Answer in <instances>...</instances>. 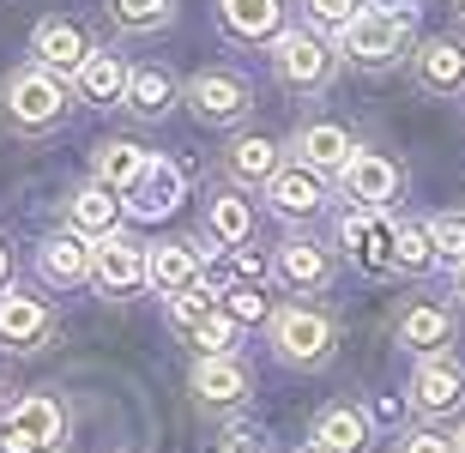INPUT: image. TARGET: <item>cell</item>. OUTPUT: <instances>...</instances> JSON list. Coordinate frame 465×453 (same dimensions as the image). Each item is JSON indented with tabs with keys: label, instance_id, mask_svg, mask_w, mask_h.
<instances>
[{
	"label": "cell",
	"instance_id": "1",
	"mask_svg": "<svg viewBox=\"0 0 465 453\" xmlns=\"http://www.w3.org/2000/svg\"><path fill=\"white\" fill-rule=\"evenodd\" d=\"M67 103H73L67 79L36 67V61H25V67H13L0 79V115H6L13 133H49V127H61L67 122Z\"/></svg>",
	"mask_w": 465,
	"mask_h": 453
},
{
	"label": "cell",
	"instance_id": "2",
	"mask_svg": "<svg viewBox=\"0 0 465 453\" xmlns=\"http://www.w3.org/2000/svg\"><path fill=\"white\" fill-rule=\"evenodd\" d=\"M67 448V405L54 393H25L0 411V453H61Z\"/></svg>",
	"mask_w": 465,
	"mask_h": 453
},
{
	"label": "cell",
	"instance_id": "3",
	"mask_svg": "<svg viewBox=\"0 0 465 453\" xmlns=\"http://www.w3.org/2000/svg\"><path fill=\"white\" fill-rule=\"evenodd\" d=\"M272 350L291 369H327L332 350H339V327H332L327 309H314V302H291V309L272 314Z\"/></svg>",
	"mask_w": 465,
	"mask_h": 453
},
{
	"label": "cell",
	"instance_id": "4",
	"mask_svg": "<svg viewBox=\"0 0 465 453\" xmlns=\"http://www.w3.org/2000/svg\"><path fill=\"white\" fill-rule=\"evenodd\" d=\"M411 18L417 13H381V6H369V13L339 36V54H345L351 67H369V73L399 67V61L411 54Z\"/></svg>",
	"mask_w": 465,
	"mask_h": 453
},
{
	"label": "cell",
	"instance_id": "5",
	"mask_svg": "<svg viewBox=\"0 0 465 453\" xmlns=\"http://www.w3.org/2000/svg\"><path fill=\"white\" fill-rule=\"evenodd\" d=\"M339 61L345 54L332 49L321 31H284L272 43V73L284 91H302V97H314V91L332 85V73H339Z\"/></svg>",
	"mask_w": 465,
	"mask_h": 453
},
{
	"label": "cell",
	"instance_id": "6",
	"mask_svg": "<svg viewBox=\"0 0 465 453\" xmlns=\"http://www.w3.org/2000/svg\"><path fill=\"white\" fill-rule=\"evenodd\" d=\"M339 248L351 254V266L375 272V279L399 272V224L387 218V206H351L339 218Z\"/></svg>",
	"mask_w": 465,
	"mask_h": 453
},
{
	"label": "cell",
	"instance_id": "7",
	"mask_svg": "<svg viewBox=\"0 0 465 453\" xmlns=\"http://www.w3.org/2000/svg\"><path fill=\"white\" fill-rule=\"evenodd\" d=\"M182 97H188V109H193V122H200V127H236L242 115L254 109V85H248L236 67L193 73Z\"/></svg>",
	"mask_w": 465,
	"mask_h": 453
},
{
	"label": "cell",
	"instance_id": "8",
	"mask_svg": "<svg viewBox=\"0 0 465 453\" xmlns=\"http://www.w3.org/2000/svg\"><path fill=\"white\" fill-rule=\"evenodd\" d=\"M54 339V309L43 297H31V291H18V284H6L0 291V345L6 350H43Z\"/></svg>",
	"mask_w": 465,
	"mask_h": 453
},
{
	"label": "cell",
	"instance_id": "9",
	"mask_svg": "<svg viewBox=\"0 0 465 453\" xmlns=\"http://www.w3.org/2000/svg\"><path fill=\"white\" fill-rule=\"evenodd\" d=\"M91 31L79 25V18H43L31 31V61L36 67H49V73H61V79H79V67L91 61Z\"/></svg>",
	"mask_w": 465,
	"mask_h": 453
},
{
	"label": "cell",
	"instance_id": "10",
	"mask_svg": "<svg viewBox=\"0 0 465 453\" xmlns=\"http://www.w3.org/2000/svg\"><path fill=\"white\" fill-rule=\"evenodd\" d=\"M145 261H152V248L115 230V236H104V242H97L91 284H97L104 297H127V291H139V284H145Z\"/></svg>",
	"mask_w": 465,
	"mask_h": 453
},
{
	"label": "cell",
	"instance_id": "11",
	"mask_svg": "<svg viewBox=\"0 0 465 453\" xmlns=\"http://www.w3.org/2000/svg\"><path fill=\"white\" fill-rule=\"evenodd\" d=\"M411 79H417V91H430V97H460L465 91V43L460 36H430V43L411 54Z\"/></svg>",
	"mask_w": 465,
	"mask_h": 453
},
{
	"label": "cell",
	"instance_id": "12",
	"mask_svg": "<svg viewBox=\"0 0 465 453\" xmlns=\"http://www.w3.org/2000/svg\"><path fill=\"white\" fill-rule=\"evenodd\" d=\"M272 279L296 297H314V291H327L332 284V254L309 236H291V242H278V261H272Z\"/></svg>",
	"mask_w": 465,
	"mask_h": 453
},
{
	"label": "cell",
	"instance_id": "13",
	"mask_svg": "<svg viewBox=\"0 0 465 453\" xmlns=\"http://www.w3.org/2000/svg\"><path fill=\"white\" fill-rule=\"evenodd\" d=\"M411 405L423 418H448L465 405V369L448 363V357H423L411 375Z\"/></svg>",
	"mask_w": 465,
	"mask_h": 453
},
{
	"label": "cell",
	"instance_id": "14",
	"mask_svg": "<svg viewBox=\"0 0 465 453\" xmlns=\"http://www.w3.org/2000/svg\"><path fill=\"white\" fill-rule=\"evenodd\" d=\"M121 212H127V200H121L115 188L85 182V188H73V200H67V230L85 236V242H104V236L121 230Z\"/></svg>",
	"mask_w": 465,
	"mask_h": 453
},
{
	"label": "cell",
	"instance_id": "15",
	"mask_svg": "<svg viewBox=\"0 0 465 453\" xmlns=\"http://www.w3.org/2000/svg\"><path fill=\"white\" fill-rule=\"evenodd\" d=\"M91 261H97V242H85V236H49V242L36 248V272H43V284H54V291H79V284H91Z\"/></svg>",
	"mask_w": 465,
	"mask_h": 453
},
{
	"label": "cell",
	"instance_id": "16",
	"mask_svg": "<svg viewBox=\"0 0 465 453\" xmlns=\"http://www.w3.org/2000/svg\"><path fill=\"white\" fill-rule=\"evenodd\" d=\"M145 284H152L157 297H182L193 284H206V261H200V248L193 242H157L152 261H145Z\"/></svg>",
	"mask_w": 465,
	"mask_h": 453
},
{
	"label": "cell",
	"instance_id": "17",
	"mask_svg": "<svg viewBox=\"0 0 465 453\" xmlns=\"http://www.w3.org/2000/svg\"><path fill=\"white\" fill-rule=\"evenodd\" d=\"M339 188H345L357 206H393V193H399V163L357 145V152H351V163L339 170Z\"/></svg>",
	"mask_w": 465,
	"mask_h": 453
},
{
	"label": "cell",
	"instance_id": "18",
	"mask_svg": "<svg viewBox=\"0 0 465 453\" xmlns=\"http://www.w3.org/2000/svg\"><path fill=\"white\" fill-rule=\"evenodd\" d=\"M291 152H296V163H302V170H314V175H339L351 163V152H357V145H351V133L339 122H302L291 133Z\"/></svg>",
	"mask_w": 465,
	"mask_h": 453
},
{
	"label": "cell",
	"instance_id": "19",
	"mask_svg": "<svg viewBox=\"0 0 465 453\" xmlns=\"http://www.w3.org/2000/svg\"><path fill=\"white\" fill-rule=\"evenodd\" d=\"M182 193H188V175L175 170L170 157H152L145 175L127 188V212H134V218H170V212L182 206Z\"/></svg>",
	"mask_w": 465,
	"mask_h": 453
},
{
	"label": "cell",
	"instance_id": "20",
	"mask_svg": "<svg viewBox=\"0 0 465 453\" xmlns=\"http://www.w3.org/2000/svg\"><path fill=\"white\" fill-rule=\"evenodd\" d=\"M266 206H272L278 218H291V224L321 218V206H327V182H321L314 170H302V163H291V170H278L272 182H266Z\"/></svg>",
	"mask_w": 465,
	"mask_h": 453
},
{
	"label": "cell",
	"instance_id": "21",
	"mask_svg": "<svg viewBox=\"0 0 465 453\" xmlns=\"http://www.w3.org/2000/svg\"><path fill=\"white\" fill-rule=\"evenodd\" d=\"M218 25L230 43H278L284 36V0H218Z\"/></svg>",
	"mask_w": 465,
	"mask_h": 453
},
{
	"label": "cell",
	"instance_id": "22",
	"mask_svg": "<svg viewBox=\"0 0 465 453\" xmlns=\"http://www.w3.org/2000/svg\"><path fill=\"white\" fill-rule=\"evenodd\" d=\"M79 97L85 103H97V109H115V103H127V85H134V67L121 61L115 49H91V61L79 67Z\"/></svg>",
	"mask_w": 465,
	"mask_h": 453
},
{
	"label": "cell",
	"instance_id": "23",
	"mask_svg": "<svg viewBox=\"0 0 465 453\" xmlns=\"http://www.w3.org/2000/svg\"><path fill=\"white\" fill-rule=\"evenodd\" d=\"M399 345L417 350V357H441L453 345V314L435 309V302H411L399 314Z\"/></svg>",
	"mask_w": 465,
	"mask_h": 453
},
{
	"label": "cell",
	"instance_id": "24",
	"mask_svg": "<svg viewBox=\"0 0 465 453\" xmlns=\"http://www.w3.org/2000/svg\"><path fill=\"white\" fill-rule=\"evenodd\" d=\"M224 170H230V182H236V188H266L284 163H278V145L266 140V133H242V140H230Z\"/></svg>",
	"mask_w": 465,
	"mask_h": 453
},
{
	"label": "cell",
	"instance_id": "25",
	"mask_svg": "<svg viewBox=\"0 0 465 453\" xmlns=\"http://www.w3.org/2000/svg\"><path fill=\"white\" fill-rule=\"evenodd\" d=\"M145 163H152V152H139L134 140H104L97 157H91V182H104V188H115L127 200V188L145 175Z\"/></svg>",
	"mask_w": 465,
	"mask_h": 453
},
{
	"label": "cell",
	"instance_id": "26",
	"mask_svg": "<svg viewBox=\"0 0 465 453\" xmlns=\"http://www.w3.org/2000/svg\"><path fill=\"white\" fill-rule=\"evenodd\" d=\"M248 393V369L236 357H200L193 363V399L200 405H236Z\"/></svg>",
	"mask_w": 465,
	"mask_h": 453
},
{
	"label": "cell",
	"instance_id": "27",
	"mask_svg": "<svg viewBox=\"0 0 465 453\" xmlns=\"http://www.w3.org/2000/svg\"><path fill=\"white\" fill-rule=\"evenodd\" d=\"M175 103V73L170 67H134V85H127V115L134 122H163Z\"/></svg>",
	"mask_w": 465,
	"mask_h": 453
},
{
	"label": "cell",
	"instance_id": "28",
	"mask_svg": "<svg viewBox=\"0 0 465 453\" xmlns=\"http://www.w3.org/2000/svg\"><path fill=\"white\" fill-rule=\"evenodd\" d=\"M314 448L321 453H362L369 448V418L357 405H327L314 418Z\"/></svg>",
	"mask_w": 465,
	"mask_h": 453
},
{
	"label": "cell",
	"instance_id": "29",
	"mask_svg": "<svg viewBox=\"0 0 465 453\" xmlns=\"http://www.w3.org/2000/svg\"><path fill=\"white\" fill-rule=\"evenodd\" d=\"M206 236L218 248H242L254 236V206H248L242 193H212L206 200Z\"/></svg>",
	"mask_w": 465,
	"mask_h": 453
},
{
	"label": "cell",
	"instance_id": "30",
	"mask_svg": "<svg viewBox=\"0 0 465 453\" xmlns=\"http://www.w3.org/2000/svg\"><path fill=\"white\" fill-rule=\"evenodd\" d=\"M104 13H109V25H115V31L152 36V31H163V25L175 18V0H104Z\"/></svg>",
	"mask_w": 465,
	"mask_h": 453
},
{
	"label": "cell",
	"instance_id": "31",
	"mask_svg": "<svg viewBox=\"0 0 465 453\" xmlns=\"http://www.w3.org/2000/svg\"><path fill=\"white\" fill-rule=\"evenodd\" d=\"M218 314H224V297H218V291H206V284H193V291H182V297L170 302L175 332H188V339L206 327V320H218Z\"/></svg>",
	"mask_w": 465,
	"mask_h": 453
},
{
	"label": "cell",
	"instance_id": "32",
	"mask_svg": "<svg viewBox=\"0 0 465 453\" xmlns=\"http://www.w3.org/2000/svg\"><path fill=\"white\" fill-rule=\"evenodd\" d=\"M302 13H309V31H332L345 36L362 13H369V0H302Z\"/></svg>",
	"mask_w": 465,
	"mask_h": 453
},
{
	"label": "cell",
	"instance_id": "33",
	"mask_svg": "<svg viewBox=\"0 0 465 453\" xmlns=\"http://www.w3.org/2000/svg\"><path fill=\"white\" fill-rule=\"evenodd\" d=\"M430 242H435V261H448L453 272L465 266V212H435L430 218Z\"/></svg>",
	"mask_w": 465,
	"mask_h": 453
},
{
	"label": "cell",
	"instance_id": "34",
	"mask_svg": "<svg viewBox=\"0 0 465 453\" xmlns=\"http://www.w3.org/2000/svg\"><path fill=\"white\" fill-rule=\"evenodd\" d=\"M430 266H435L430 224H399V272H430Z\"/></svg>",
	"mask_w": 465,
	"mask_h": 453
},
{
	"label": "cell",
	"instance_id": "35",
	"mask_svg": "<svg viewBox=\"0 0 465 453\" xmlns=\"http://www.w3.org/2000/svg\"><path fill=\"white\" fill-rule=\"evenodd\" d=\"M236 327H242V320H230V309L218 314V320H206V327L193 332L200 357H236Z\"/></svg>",
	"mask_w": 465,
	"mask_h": 453
},
{
	"label": "cell",
	"instance_id": "36",
	"mask_svg": "<svg viewBox=\"0 0 465 453\" xmlns=\"http://www.w3.org/2000/svg\"><path fill=\"white\" fill-rule=\"evenodd\" d=\"M393 453H460V436H448V429H405L393 441Z\"/></svg>",
	"mask_w": 465,
	"mask_h": 453
},
{
	"label": "cell",
	"instance_id": "37",
	"mask_svg": "<svg viewBox=\"0 0 465 453\" xmlns=\"http://www.w3.org/2000/svg\"><path fill=\"white\" fill-rule=\"evenodd\" d=\"M224 297H230V320H266L260 284H236V291H224Z\"/></svg>",
	"mask_w": 465,
	"mask_h": 453
},
{
	"label": "cell",
	"instance_id": "38",
	"mask_svg": "<svg viewBox=\"0 0 465 453\" xmlns=\"http://www.w3.org/2000/svg\"><path fill=\"white\" fill-rule=\"evenodd\" d=\"M224 453H272V441L260 436L254 423H236V429L224 436Z\"/></svg>",
	"mask_w": 465,
	"mask_h": 453
},
{
	"label": "cell",
	"instance_id": "39",
	"mask_svg": "<svg viewBox=\"0 0 465 453\" xmlns=\"http://www.w3.org/2000/svg\"><path fill=\"white\" fill-rule=\"evenodd\" d=\"M369 6H381V13H417V0H369Z\"/></svg>",
	"mask_w": 465,
	"mask_h": 453
},
{
	"label": "cell",
	"instance_id": "40",
	"mask_svg": "<svg viewBox=\"0 0 465 453\" xmlns=\"http://www.w3.org/2000/svg\"><path fill=\"white\" fill-rule=\"evenodd\" d=\"M6 272H13V261H6V242H0V291H6Z\"/></svg>",
	"mask_w": 465,
	"mask_h": 453
},
{
	"label": "cell",
	"instance_id": "41",
	"mask_svg": "<svg viewBox=\"0 0 465 453\" xmlns=\"http://www.w3.org/2000/svg\"><path fill=\"white\" fill-rule=\"evenodd\" d=\"M453 13H460V18H465V0H453Z\"/></svg>",
	"mask_w": 465,
	"mask_h": 453
},
{
	"label": "cell",
	"instance_id": "42",
	"mask_svg": "<svg viewBox=\"0 0 465 453\" xmlns=\"http://www.w3.org/2000/svg\"><path fill=\"white\" fill-rule=\"evenodd\" d=\"M460 297H465V266H460Z\"/></svg>",
	"mask_w": 465,
	"mask_h": 453
},
{
	"label": "cell",
	"instance_id": "43",
	"mask_svg": "<svg viewBox=\"0 0 465 453\" xmlns=\"http://www.w3.org/2000/svg\"><path fill=\"white\" fill-rule=\"evenodd\" d=\"M460 453H465V429H460Z\"/></svg>",
	"mask_w": 465,
	"mask_h": 453
},
{
	"label": "cell",
	"instance_id": "44",
	"mask_svg": "<svg viewBox=\"0 0 465 453\" xmlns=\"http://www.w3.org/2000/svg\"><path fill=\"white\" fill-rule=\"evenodd\" d=\"M302 453H321V448H302Z\"/></svg>",
	"mask_w": 465,
	"mask_h": 453
}]
</instances>
